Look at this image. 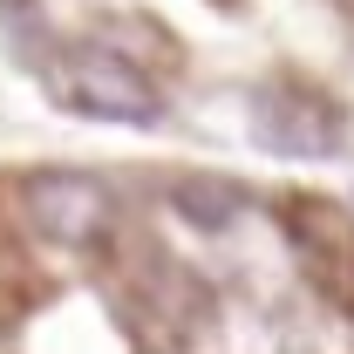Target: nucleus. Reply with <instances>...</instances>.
<instances>
[{"label":"nucleus","mask_w":354,"mask_h":354,"mask_svg":"<svg viewBox=\"0 0 354 354\" xmlns=\"http://www.w3.org/2000/svg\"><path fill=\"white\" fill-rule=\"evenodd\" d=\"M252 136L272 157H334L341 150L334 109L320 95H307V88H266L252 102Z\"/></svg>","instance_id":"nucleus-3"},{"label":"nucleus","mask_w":354,"mask_h":354,"mask_svg":"<svg viewBox=\"0 0 354 354\" xmlns=\"http://www.w3.org/2000/svg\"><path fill=\"white\" fill-rule=\"evenodd\" d=\"M21 205H28V225L41 239H55V245H95L116 225L109 184H95L82 171H35L21 184Z\"/></svg>","instance_id":"nucleus-2"},{"label":"nucleus","mask_w":354,"mask_h":354,"mask_svg":"<svg viewBox=\"0 0 354 354\" xmlns=\"http://www.w3.org/2000/svg\"><path fill=\"white\" fill-rule=\"evenodd\" d=\"M171 212L184 225H198V232H225V225H239L245 212V191L232 184V177H212V171H184L171 184Z\"/></svg>","instance_id":"nucleus-4"},{"label":"nucleus","mask_w":354,"mask_h":354,"mask_svg":"<svg viewBox=\"0 0 354 354\" xmlns=\"http://www.w3.org/2000/svg\"><path fill=\"white\" fill-rule=\"evenodd\" d=\"M62 102L82 109V116H102V123H136V130L164 123V88L150 82L130 55L95 48V41L68 48V62H62Z\"/></svg>","instance_id":"nucleus-1"}]
</instances>
